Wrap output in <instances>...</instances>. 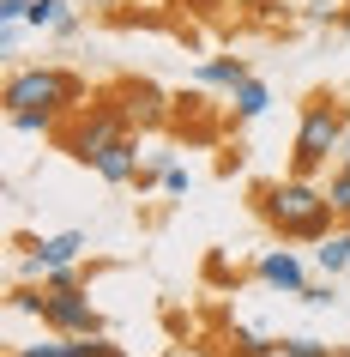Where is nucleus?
Returning <instances> with one entry per match:
<instances>
[{"instance_id": "0eeeda50", "label": "nucleus", "mask_w": 350, "mask_h": 357, "mask_svg": "<svg viewBox=\"0 0 350 357\" xmlns=\"http://www.w3.org/2000/svg\"><path fill=\"white\" fill-rule=\"evenodd\" d=\"M115 103L127 115V128H157V121H169V91H157L151 79H127L115 91Z\"/></svg>"}, {"instance_id": "b1692460", "label": "nucleus", "mask_w": 350, "mask_h": 357, "mask_svg": "<svg viewBox=\"0 0 350 357\" xmlns=\"http://www.w3.org/2000/svg\"><path fill=\"white\" fill-rule=\"evenodd\" d=\"M344 164H350V133H344Z\"/></svg>"}, {"instance_id": "f257e3e1", "label": "nucleus", "mask_w": 350, "mask_h": 357, "mask_svg": "<svg viewBox=\"0 0 350 357\" xmlns=\"http://www.w3.org/2000/svg\"><path fill=\"white\" fill-rule=\"evenodd\" d=\"M260 218L272 225V236H284V243H326L332 230V194L320 188V182H308V176H278V182H266L260 188Z\"/></svg>"}, {"instance_id": "412c9836", "label": "nucleus", "mask_w": 350, "mask_h": 357, "mask_svg": "<svg viewBox=\"0 0 350 357\" xmlns=\"http://www.w3.org/2000/svg\"><path fill=\"white\" fill-rule=\"evenodd\" d=\"M31 19V0H0V24H24Z\"/></svg>"}, {"instance_id": "6e6552de", "label": "nucleus", "mask_w": 350, "mask_h": 357, "mask_svg": "<svg viewBox=\"0 0 350 357\" xmlns=\"http://www.w3.org/2000/svg\"><path fill=\"white\" fill-rule=\"evenodd\" d=\"M254 273H260V284H272L284 297H302V291H308V266H302V255H290V248H266Z\"/></svg>"}, {"instance_id": "dca6fc26", "label": "nucleus", "mask_w": 350, "mask_h": 357, "mask_svg": "<svg viewBox=\"0 0 350 357\" xmlns=\"http://www.w3.org/2000/svg\"><path fill=\"white\" fill-rule=\"evenodd\" d=\"M326 194H332V212H338V225H350V164H338V169H332Z\"/></svg>"}, {"instance_id": "9d476101", "label": "nucleus", "mask_w": 350, "mask_h": 357, "mask_svg": "<svg viewBox=\"0 0 350 357\" xmlns=\"http://www.w3.org/2000/svg\"><path fill=\"white\" fill-rule=\"evenodd\" d=\"M139 169H145V146H139V133H127V139L97 164V176H103L109 188H127V182H139Z\"/></svg>"}, {"instance_id": "2eb2a0df", "label": "nucleus", "mask_w": 350, "mask_h": 357, "mask_svg": "<svg viewBox=\"0 0 350 357\" xmlns=\"http://www.w3.org/2000/svg\"><path fill=\"white\" fill-rule=\"evenodd\" d=\"M278 357H338L326 345V339H308V333H290V339H278Z\"/></svg>"}, {"instance_id": "f8f14e48", "label": "nucleus", "mask_w": 350, "mask_h": 357, "mask_svg": "<svg viewBox=\"0 0 350 357\" xmlns=\"http://www.w3.org/2000/svg\"><path fill=\"white\" fill-rule=\"evenodd\" d=\"M314 261H320V273H326V279H338V273L350 266V225H338V230H332L326 243L314 248Z\"/></svg>"}, {"instance_id": "423d86ee", "label": "nucleus", "mask_w": 350, "mask_h": 357, "mask_svg": "<svg viewBox=\"0 0 350 357\" xmlns=\"http://www.w3.org/2000/svg\"><path fill=\"white\" fill-rule=\"evenodd\" d=\"M85 248H91V236H85V230H55V236H37V243L24 248L19 273H24V279L55 284V279H67V273H79Z\"/></svg>"}, {"instance_id": "39448f33", "label": "nucleus", "mask_w": 350, "mask_h": 357, "mask_svg": "<svg viewBox=\"0 0 350 357\" xmlns=\"http://www.w3.org/2000/svg\"><path fill=\"white\" fill-rule=\"evenodd\" d=\"M42 327L55 339H97L103 333V315H97V303H91L85 284H55L42 297Z\"/></svg>"}, {"instance_id": "4be33fe9", "label": "nucleus", "mask_w": 350, "mask_h": 357, "mask_svg": "<svg viewBox=\"0 0 350 357\" xmlns=\"http://www.w3.org/2000/svg\"><path fill=\"white\" fill-rule=\"evenodd\" d=\"M302 303H314V309H332L338 297H332V284H308V291H302Z\"/></svg>"}, {"instance_id": "6ab92c4d", "label": "nucleus", "mask_w": 350, "mask_h": 357, "mask_svg": "<svg viewBox=\"0 0 350 357\" xmlns=\"http://www.w3.org/2000/svg\"><path fill=\"white\" fill-rule=\"evenodd\" d=\"M42 297H49V291H24L19 284V291H13V315H37L42 321Z\"/></svg>"}, {"instance_id": "393cba45", "label": "nucleus", "mask_w": 350, "mask_h": 357, "mask_svg": "<svg viewBox=\"0 0 350 357\" xmlns=\"http://www.w3.org/2000/svg\"><path fill=\"white\" fill-rule=\"evenodd\" d=\"M344 31H350V6H344Z\"/></svg>"}, {"instance_id": "f03ea898", "label": "nucleus", "mask_w": 350, "mask_h": 357, "mask_svg": "<svg viewBox=\"0 0 350 357\" xmlns=\"http://www.w3.org/2000/svg\"><path fill=\"white\" fill-rule=\"evenodd\" d=\"M344 133H350V115L344 103L332 91L308 97V109H302V121H296V146H290V176H320V169L332 164V158H344Z\"/></svg>"}, {"instance_id": "aec40b11", "label": "nucleus", "mask_w": 350, "mask_h": 357, "mask_svg": "<svg viewBox=\"0 0 350 357\" xmlns=\"http://www.w3.org/2000/svg\"><path fill=\"white\" fill-rule=\"evenodd\" d=\"M157 188H164V194H187V188H193V169H187V164H175V169L164 176V182H157Z\"/></svg>"}, {"instance_id": "4468645a", "label": "nucleus", "mask_w": 350, "mask_h": 357, "mask_svg": "<svg viewBox=\"0 0 350 357\" xmlns=\"http://www.w3.org/2000/svg\"><path fill=\"white\" fill-rule=\"evenodd\" d=\"M230 351L236 357H278V339H260L254 327H230Z\"/></svg>"}, {"instance_id": "5701e85b", "label": "nucleus", "mask_w": 350, "mask_h": 357, "mask_svg": "<svg viewBox=\"0 0 350 357\" xmlns=\"http://www.w3.org/2000/svg\"><path fill=\"white\" fill-rule=\"evenodd\" d=\"M109 357H127V351H121V345H109Z\"/></svg>"}, {"instance_id": "f3484780", "label": "nucleus", "mask_w": 350, "mask_h": 357, "mask_svg": "<svg viewBox=\"0 0 350 357\" xmlns=\"http://www.w3.org/2000/svg\"><path fill=\"white\" fill-rule=\"evenodd\" d=\"M6 128H13V133H42V139H49V133H55V115H42V109H19V115H6Z\"/></svg>"}, {"instance_id": "ddd939ff", "label": "nucleus", "mask_w": 350, "mask_h": 357, "mask_svg": "<svg viewBox=\"0 0 350 357\" xmlns=\"http://www.w3.org/2000/svg\"><path fill=\"white\" fill-rule=\"evenodd\" d=\"M230 109H236V121H260V115L272 109V91H266L260 79H248V85H241L236 97H230Z\"/></svg>"}, {"instance_id": "1a4fd4ad", "label": "nucleus", "mask_w": 350, "mask_h": 357, "mask_svg": "<svg viewBox=\"0 0 350 357\" xmlns=\"http://www.w3.org/2000/svg\"><path fill=\"white\" fill-rule=\"evenodd\" d=\"M248 79H254V67H248L241 55H212V61L193 67V85H200V91H230V97H236Z\"/></svg>"}, {"instance_id": "7ed1b4c3", "label": "nucleus", "mask_w": 350, "mask_h": 357, "mask_svg": "<svg viewBox=\"0 0 350 357\" xmlns=\"http://www.w3.org/2000/svg\"><path fill=\"white\" fill-rule=\"evenodd\" d=\"M6 115L19 109H42V115H67L85 103V79L67 73V67H13L6 73V91H0Z\"/></svg>"}, {"instance_id": "9b49d317", "label": "nucleus", "mask_w": 350, "mask_h": 357, "mask_svg": "<svg viewBox=\"0 0 350 357\" xmlns=\"http://www.w3.org/2000/svg\"><path fill=\"white\" fill-rule=\"evenodd\" d=\"M31 31H49V37H79V13H73V0H31Z\"/></svg>"}, {"instance_id": "a211bd4d", "label": "nucleus", "mask_w": 350, "mask_h": 357, "mask_svg": "<svg viewBox=\"0 0 350 357\" xmlns=\"http://www.w3.org/2000/svg\"><path fill=\"white\" fill-rule=\"evenodd\" d=\"M13 357H73V345H67V339H55V333H49V339H37V345H19V351H13Z\"/></svg>"}, {"instance_id": "20e7f679", "label": "nucleus", "mask_w": 350, "mask_h": 357, "mask_svg": "<svg viewBox=\"0 0 350 357\" xmlns=\"http://www.w3.org/2000/svg\"><path fill=\"white\" fill-rule=\"evenodd\" d=\"M127 133H133V128H127V115H121V103H115V97H103V103H97V109L85 115L73 133H67V151H73L85 169H97L115 146H121V139H127Z\"/></svg>"}]
</instances>
